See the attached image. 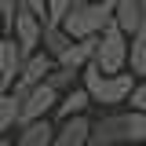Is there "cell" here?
<instances>
[{"label":"cell","mask_w":146,"mask_h":146,"mask_svg":"<svg viewBox=\"0 0 146 146\" xmlns=\"http://www.w3.org/2000/svg\"><path fill=\"white\" fill-rule=\"evenodd\" d=\"M88 146H146V113L124 106L91 117Z\"/></svg>","instance_id":"obj_1"},{"label":"cell","mask_w":146,"mask_h":146,"mask_svg":"<svg viewBox=\"0 0 146 146\" xmlns=\"http://www.w3.org/2000/svg\"><path fill=\"white\" fill-rule=\"evenodd\" d=\"M135 77L131 73H117V77H106V73H99L95 66H88V70L80 73V88L88 91L91 106H99L102 113L106 110H124L128 99H131V91H135Z\"/></svg>","instance_id":"obj_2"},{"label":"cell","mask_w":146,"mask_h":146,"mask_svg":"<svg viewBox=\"0 0 146 146\" xmlns=\"http://www.w3.org/2000/svg\"><path fill=\"white\" fill-rule=\"evenodd\" d=\"M106 26H113V4H99V0H73L70 15L62 18L70 40H95Z\"/></svg>","instance_id":"obj_3"},{"label":"cell","mask_w":146,"mask_h":146,"mask_svg":"<svg viewBox=\"0 0 146 146\" xmlns=\"http://www.w3.org/2000/svg\"><path fill=\"white\" fill-rule=\"evenodd\" d=\"M91 66L99 73H106V77L128 73V36L117 26H106L95 36V58H91Z\"/></svg>","instance_id":"obj_4"},{"label":"cell","mask_w":146,"mask_h":146,"mask_svg":"<svg viewBox=\"0 0 146 146\" xmlns=\"http://www.w3.org/2000/svg\"><path fill=\"white\" fill-rule=\"evenodd\" d=\"M55 106H58V91H51L48 84H36V88L22 91V95H18V128L33 124V121H51Z\"/></svg>","instance_id":"obj_5"},{"label":"cell","mask_w":146,"mask_h":146,"mask_svg":"<svg viewBox=\"0 0 146 146\" xmlns=\"http://www.w3.org/2000/svg\"><path fill=\"white\" fill-rule=\"evenodd\" d=\"M44 18H36L33 11H26V7H18V15H15V22H11V29H7V36L18 44V51L22 55H33V51H40V40H44Z\"/></svg>","instance_id":"obj_6"},{"label":"cell","mask_w":146,"mask_h":146,"mask_svg":"<svg viewBox=\"0 0 146 146\" xmlns=\"http://www.w3.org/2000/svg\"><path fill=\"white\" fill-rule=\"evenodd\" d=\"M51 70H55V58H51V55H44V51L26 55V58H22V73H18L15 91L22 95V91H29V88H36V84H44Z\"/></svg>","instance_id":"obj_7"},{"label":"cell","mask_w":146,"mask_h":146,"mask_svg":"<svg viewBox=\"0 0 146 146\" xmlns=\"http://www.w3.org/2000/svg\"><path fill=\"white\" fill-rule=\"evenodd\" d=\"M22 58L26 55L18 51V44L11 36H4L0 40V91H15L18 73H22Z\"/></svg>","instance_id":"obj_8"},{"label":"cell","mask_w":146,"mask_h":146,"mask_svg":"<svg viewBox=\"0 0 146 146\" xmlns=\"http://www.w3.org/2000/svg\"><path fill=\"white\" fill-rule=\"evenodd\" d=\"M88 135H91V117L55 121V139H51V146H88Z\"/></svg>","instance_id":"obj_9"},{"label":"cell","mask_w":146,"mask_h":146,"mask_svg":"<svg viewBox=\"0 0 146 146\" xmlns=\"http://www.w3.org/2000/svg\"><path fill=\"white\" fill-rule=\"evenodd\" d=\"M113 26L124 36H135L146 26V15L139 7V0H113Z\"/></svg>","instance_id":"obj_10"},{"label":"cell","mask_w":146,"mask_h":146,"mask_svg":"<svg viewBox=\"0 0 146 146\" xmlns=\"http://www.w3.org/2000/svg\"><path fill=\"white\" fill-rule=\"evenodd\" d=\"M91 58H95V40H73L70 48L55 58V66L58 70H70V73H84L91 66Z\"/></svg>","instance_id":"obj_11"},{"label":"cell","mask_w":146,"mask_h":146,"mask_svg":"<svg viewBox=\"0 0 146 146\" xmlns=\"http://www.w3.org/2000/svg\"><path fill=\"white\" fill-rule=\"evenodd\" d=\"M88 110H91V99H88V91L77 88L66 91V95H58V106H55V117L51 121H70V117H88Z\"/></svg>","instance_id":"obj_12"},{"label":"cell","mask_w":146,"mask_h":146,"mask_svg":"<svg viewBox=\"0 0 146 146\" xmlns=\"http://www.w3.org/2000/svg\"><path fill=\"white\" fill-rule=\"evenodd\" d=\"M55 139V121H33L15 131V146H51Z\"/></svg>","instance_id":"obj_13"},{"label":"cell","mask_w":146,"mask_h":146,"mask_svg":"<svg viewBox=\"0 0 146 146\" xmlns=\"http://www.w3.org/2000/svg\"><path fill=\"white\" fill-rule=\"evenodd\" d=\"M128 73L135 80H146V26L135 36H128Z\"/></svg>","instance_id":"obj_14"},{"label":"cell","mask_w":146,"mask_h":146,"mask_svg":"<svg viewBox=\"0 0 146 146\" xmlns=\"http://www.w3.org/2000/svg\"><path fill=\"white\" fill-rule=\"evenodd\" d=\"M15 131H18V95L0 91V135H15Z\"/></svg>","instance_id":"obj_15"},{"label":"cell","mask_w":146,"mask_h":146,"mask_svg":"<svg viewBox=\"0 0 146 146\" xmlns=\"http://www.w3.org/2000/svg\"><path fill=\"white\" fill-rule=\"evenodd\" d=\"M70 44H73V40H70V33H66L62 26H44V40H40V51H44V55L58 58Z\"/></svg>","instance_id":"obj_16"},{"label":"cell","mask_w":146,"mask_h":146,"mask_svg":"<svg viewBox=\"0 0 146 146\" xmlns=\"http://www.w3.org/2000/svg\"><path fill=\"white\" fill-rule=\"evenodd\" d=\"M70 7H73V0H48V26H62Z\"/></svg>","instance_id":"obj_17"},{"label":"cell","mask_w":146,"mask_h":146,"mask_svg":"<svg viewBox=\"0 0 146 146\" xmlns=\"http://www.w3.org/2000/svg\"><path fill=\"white\" fill-rule=\"evenodd\" d=\"M128 110H139V113H146V80H139V84H135L131 99H128Z\"/></svg>","instance_id":"obj_18"},{"label":"cell","mask_w":146,"mask_h":146,"mask_svg":"<svg viewBox=\"0 0 146 146\" xmlns=\"http://www.w3.org/2000/svg\"><path fill=\"white\" fill-rule=\"evenodd\" d=\"M15 15H18V0H0V22H4V29H11Z\"/></svg>","instance_id":"obj_19"},{"label":"cell","mask_w":146,"mask_h":146,"mask_svg":"<svg viewBox=\"0 0 146 146\" xmlns=\"http://www.w3.org/2000/svg\"><path fill=\"white\" fill-rule=\"evenodd\" d=\"M18 7H26V11H33L36 18L48 22V0H18Z\"/></svg>","instance_id":"obj_20"},{"label":"cell","mask_w":146,"mask_h":146,"mask_svg":"<svg viewBox=\"0 0 146 146\" xmlns=\"http://www.w3.org/2000/svg\"><path fill=\"white\" fill-rule=\"evenodd\" d=\"M0 146H15V135H0Z\"/></svg>","instance_id":"obj_21"},{"label":"cell","mask_w":146,"mask_h":146,"mask_svg":"<svg viewBox=\"0 0 146 146\" xmlns=\"http://www.w3.org/2000/svg\"><path fill=\"white\" fill-rule=\"evenodd\" d=\"M4 36H7V29H4V22H0V40H4Z\"/></svg>","instance_id":"obj_22"},{"label":"cell","mask_w":146,"mask_h":146,"mask_svg":"<svg viewBox=\"0 0 146 146\" xmlns=\"http://www.w3.org/2000/svg\"><path fill=\"white\" fill-rule=\"evenodd\" d=\"M139 7H143V15H146V0H139Z\"/></svg>","instance_id":"obj_23"},{"label":"cell","mask_w":146,"mask_h":146,"mask_svg":"<svg viewBox=\"0 0 146 146\" xmlns=\"http://www.w3.org/2000/svg\"><path fill=\"white\" fill-rule=\"evenodd\" d=\"M99 4H113V0H99Z\"/></svg>","instance_id":"obj_24"}]
</instances>
